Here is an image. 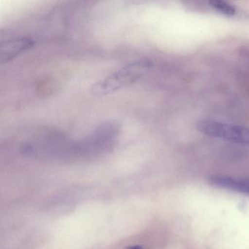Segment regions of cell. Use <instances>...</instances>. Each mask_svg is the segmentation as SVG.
<instances>
[{
  "instance_id": "1",
  "label": "cell",
  "mask_w": 249,
  "mask_h": 249,
  "mask_svg": "<svg viewBox=\"0 0 249 249\" xmlns=\"http://www.w3.org/2000/svg\"><path fill=\"white\" fill-rule=\"evenodd\" d=\"M150 65L148 59L131 61L120 67L117 71H113L106 78L96 82L90 88V92L95 97H100L113 94L119 90L135 85L143 76Z\"/></svg>"
},
{
  "instance_id": "2",
  "label": "cell",
  "mask_w": 249,
  "mask_h": 249,
  "mask_svg": "<svg viewBox=\"0 0 249 249\" xmlns=\"http://www.w3.org/2000/svg\"><path fill=\"white\" fill-rule=\"evenodd\" d=\"M202 133L213 138L249 145V129L213 121H202L197 125Z\"/></svg>"
},
{
  "instance_id": "3",
  "label": "cell",
  "mask_w": 249,
  "mask_h": 249,
  "mask_svg": "<svg viewBox=\"0 0 249 249\" xmlns=\"http://www.w3.org/2000/svg\"><path fill=\"white\" fill-rule=\"evenodd\" d=\"M209 182L213 186L249 195V178H237L224 176H212Z\"/></svg>"
},
{
  "instance_id": "4",
  "label": "cell",
  "mask_w": 249,
  "mask_h": 249,
  "mask_svg": "<svg viewBox=\"0 0 249 249\" xmlns=\"http://www.w3.org/2000/svg\"><path fill=\"white\" fill-rule=\"evenodd\" d=\"M211 8L215 11H218L220 14H224L227 17H234L237 15V11L236 8L227 2H221V1H213L210 2Z\"/></svg>"
},
{
  "instance_id": "5",
  "label": "cell",
  "mask_w": 249,
  "mask_h": 249,
  "mask_svg": "<svg viewBox=\"0 0 249 249\" xmlns=\"http://www.w3.org/2000/svg\"><path fill=\"white\" fill-rule=\"evenodd\" d=\"M126 249H143L142 247L140 246H129V247L126 248Z\"/></svg>"
}]
</instances>
